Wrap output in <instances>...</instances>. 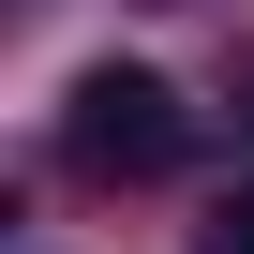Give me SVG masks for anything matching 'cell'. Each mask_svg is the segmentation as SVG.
Listing matches in <instances>:
<instances>
[{"label": "cell", "instance_id": "6da1fadb", "mask_svg": "<svg viewBox=\"0 0 254 254\" xmlns=\"http://www.w3.org/2000/svg\"><path fill=\"white\" fill-rule=\"evenodd\" d=\"M60 165L75 180H180L194 165V105L150 75V60H90L60 90Z\"/></svg>", "mask_w": 254, "mask_h": 254}, {"label": "cell", "instance_id": "7a4b0ae2", "mask_svg": "<svg viewBox=\"0 0 254 254\" xmlns=\"http://www.w3.org/2000/svg\"><path fill=\"white\" fill-rule=\"evenodd\" d=\"M194 254H254V194H224V209L194 224Z\"/></svg>", "mask_w": 254, "mask_h": 254}]
</instances>
